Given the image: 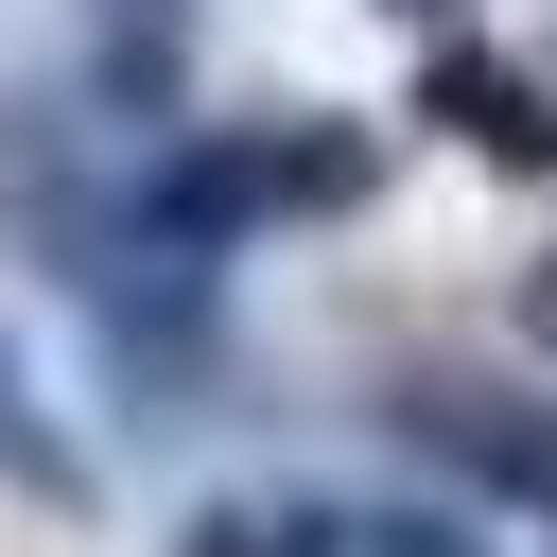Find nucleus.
Instances as JSON below:
<instances>
[{"label": "nucleus", "mask_w": 557, "mask_h": 557, "mask_svg": "<svg viewBox=\"0 0 557 557\" xmlns=\"http://www.w3.org/2000/svg\"><path fill=\"white\" fill-rule=\"evenodd\" d=\"M0 487H35V505H87V453L35 418V383H17V366H0Z\"/></svg>", "instance_id": "423d86ee"}, {"label": "nucleus", "mask_w": 557, "mask_h": 557, "mask_svg": "<svg viewBox=\"0 0 557 557\" xmlns=\"http://www.w3.org/2000/svg\"><path fill=\"white\" fill-rule=\"evenodd\" d=\"M435 122H470L487 157H557V87H522L505 52H435Z\"/></svg>", "instance_id": "20e7f679"}, {"label": "nucleus", "mask_w": 557, "mask_h": 557, "mask_svg": "<svg viewBox=\"0 0 557 557\" xmlns=\"http://www.w3.org/2000/svg\"><path fill=\"white\" fill-rule=\"evenodd\" d=\"M383 17H400V35H453V17H470V0H383Z\"/></svg>", "instance_id": "0eeeda50"}, {"label": "nucleus", "mask_w": 557, "mask_h": 557, "mask_svg": "<svg viewBox=\"0 0 557 557\" xmlns=\"http://www.w3.org/2000/svg\"><path fill=\"white\" fill-rule=\"evenodd\" d=\"M157 557H348V487H209Z\"/></svg>", "instance_id": "7ed1b4c3"}, {"label": "nucleus", "mask_w": 557, "mask_h": 557, "mask_svg": "<svg viewBox=\"0 0 557 557\" xmlns=\"http://www.w3.org/2000/svg\"><path fill=\"white\" fill-rule=\"evenodd\" d=\"M366 139L348 122H191V139H157L139 157V191H122V226L139 244H174V261H226L244 226H296V209H366Z\"/></svg>", "instance_id": "f257e3e1"}, {"label": "nucleus", "mask_w": 557, "mask_h": 557, "mask_svg": "<svg viewBox=\"0 0 557 557\" xmlns=\"http://www.w3.org/2000/svg\"><path fill=\"white\" fill-rule=\"evenodd\" d=\"M348 557H505L470 505H435V487H366L348 505Z\"/></svg>", "instance_id": "39448f33"}, {"label": "nucleus", "mask_w": 557, "mask_h": 557, "mask_svg": "<svg viewBox=\"0 0 557 557\" xmlns=\"http://www.w3.org/2000/svg\"><path fill=\"white\" fill-rule=\"evenodd\" d=\"M383 435H400V470H418L435 505H470V522H557V400H522V383H487V366H400V383H383Z\"/></svg>", "instance_id": "f03ea898"}]
</instances>
